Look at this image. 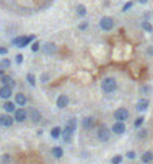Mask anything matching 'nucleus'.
Instances as JSON below:
<instances>
[{
    "instance_id": "obj_20",
    "label": "nucleus",
    "mask_w": 153,
    "mask_h": 164,
    "mask_svg": "<svg viewBox=\"0 0 153 164\" xmlns=\"http://www.w3.org/2000/svg\"><path fill=\"white\" fill-rule=\"evenodd\" d=\"M51 154H52L53 158L60 160V158H63V155H64V149H63L61 146H53L52 149H51Z\"/></svg>"
},
{
    "instance_id": "obj_37",
    "label": "nucleus",
    "mask_w": 153,
    "mask_h": 164,
    "mask_svg": "<svg viewBox=\"0 0 153 164\" xmlns=\"http://www.w3.org/2000/svg\"><path fill=\"white\" fill-rule=\"evenodd\" d=\"M7 54V49L6 48H0V55H5Z\"/></svg>"
},
{
    "instance_id": "obj_34",
    "label": "nucleus",
    "mask_w": 153,
    "mask_h": 164,
    "mask_svg": "<svg viewBox=\"0 0 153 164\" xmlns=\"http://www.w3.org/2000/svg\"><path fill=\"white\" fill-rule=\"evenodd\" d=\"M22 60H24V55H22V54H18L16 57H15V61L18 63V64H21V63H22Z\"/></svg>"
},
{
    "instance_id": "obj_5",
    "label": "nucleus",
    "mask_w": 153,
    "mask_h": 164,
    "mask_svg": "<svg viewBox=\"0 0 153 164\" xmlns=\"http://www.w3.org/2000/svg\"><path fill=\"white\" fill-rule=\"evenodd\" d=\"M13 119L15 123H24L26 119H28V110H26L24 108H16V110L13 112Z\"/></svg>"
},
{
    "instance_id": "obj_4",
    "label": "nucleus",
    "mask_w": 153,
    "mask_h": 164,
    "mask_svg": "<svg viewBox=\"0 0 153 164\" xmlns=\"http://www.w3.org/2000/svg\"><path fill=\"white\" fill-rule=\"evenodd\" d=\"M34 39V36H16V37H13L12 39V43L15 46H18V48H26L30 45V42Z\"/></svg>"
},
{
    "instance_id": "obj_2",
    "label": "nucleus",
    "mask_w": 153,
    "mask_h": 164,
    "mask_svg": "<svg viewBox=\"0 0 153 164\" xmlns=\"http://www.w3.org/2000/svg\"><path fill=\"white\" fill-rule=\"evenodd\" d=\"M97 139L101 143H107L112 139V130H109V127H106L104 124H100L97 127Z\"/></svg>"
},
{
    "instance_id": "obj_11",
    "label": "nucleus",
    "mask_w": 153,
    "mask_h": 164,
    "mask_svg": "<svg viewBox=\"0 0 153 164\" xmlns=\"http://www.w3.org/2000/svg\"><path fill=\"white\" fill-rule=\"evenodd\" d=\"M82 127H83V130L91 131L95 127V118L94 116H85L82 119Z\"/></svg>"
},
{
    "instance_id": "obj_28",
    "label": "nucleus",
    "mask_w": 153,
    "mask_h": 164,
    "mask_svg": "<svg viewBox=\"0 0 153 164\" xmlns=\"http://www.w3.org/2000/svg\"><path fill=\"white\" fill-rule=\"evenodd\" d=\"M88 27H89V24H88L86 21H85V22H80V24H79V30H80V31H85Z\"/></svg>"
},
{
    "instance_id": "obj_35",
    "label": "nucleus",
    "mask_w": 153,
    "mask_h": 164,
    "mask_svg": "<svg viewBox=\"0 0 153 164\" xmlns=\"http://www.w3.org/2000/svg\"><path fill=\"white\" fill-rule=\"evenodd\" d=\"M131 7H132V2H128L127 5H125V6L122 7V11H123V12H127L128 9H131Z\"/></svg>"
},
{
    "instance_id": "obj_17",
    "label": "nucleus",
    "mask_w": 153,
    "mask_h": 164,
    "mask_svg": "<svg viewBox=\"0 0 153 164\" xmlns=\"http://www.w3.org/2000/svg\"><path fill=\"white\" fill-rule=\"evenodd\" d=\"M141 163L143 164H150L153 163V152L152 151H146L141 154Z\"/></svg>"
},
{
    "instance_id": "obj_21",
    "label": "nucleus",
    "mask_w": 153,
    "mask_h": 164,
    "mask_svg": "<svg viewBox=\"0 0 153 164\" xmlns=\"http://www.w3.org/2000/svg\"><path fill=\"white\" fill-rule=\"evenodd\" d=\"M149 100L147 99H141V100H138V103H137V110L138 112H144V110L149 108Z\"/></svg>"
},
{
    "instance_id": "obj_7",
    "label": "nucleus",
    "mask_w": 153,
    "mask_h": 164,
    "mask_svg": "<svg viewBox=\"0 0 153 164\" xmlns=\"http://www.w3.org/2000/svg\"><path fill=\"white\" fill-rule=\"evenodd\" d=\"M112 133L116 134V136H122V134H125V131H127V125L125 123H122V121H116V123L112 125Z\"/></svg>"
},
{
    "instance_id": "obj_18",
    "label": "nucleus",
    "mask_w": 153,
    "mask_h": 164,
    "mask_svg": "<svg viewBox=\"0 0 153 164\" xmlns=\"http://www.w3.org/2000/svg\"><path fill=\"white\" fill-rule=\"evenodd\" d=\"M49 134H51V137H52L53 140H58V139H61V134H63V128L61 127H52L51 128V131H49Z\"/></svg>"
},
{
    "instance_id": "obj_22",
    "label": "nucleus",
    "mask_w": 153,
    "mask_h": 164,
    "mask_svg": "<svg viewBox=\"0 0 153 164\" xmlns=\"http://www.w3.org/2000/svg\"><path fill=\"white\" fill-rule=\"evenodd\" d=\"M76 14L79 15V17H85V15H86V6H85V5H77Z\"/></svg>"
},
{
    "instance_id": "obj_19",
    "label": "nucleus",
    "mask_w": 153,
    "mask_h": 164,
    "mask_svg": "<svg viewBox=\"0 0 153 164\" xmlns=\"http://www.w3.org/2000/svg\"><path fill=\"white\" fill-rule=\"evenodd\" d=\"M43 51H45V54H55L57 52V45L52 43V42H46L43 45Z\"/></svg>"
},
{
    "instance_id": "obj_32",
    "label": "nucleus",
    "mask_w": 153,
    "mask_h": 164,
    "mask_svg": "<svg viewBox=\"0 0 153 164\" xmlns=\"http://www.w3.org/2000/svg\"><path fill=\"white\" fill-rule=\"evenodd\" d=\"M143 28H144L146 31H152V26H150L147 21H144V22H143Z\"/></svg>"
},
{
    "instance_id": "obj_1",
    "label": "nucleus",
    "mask_w": 153,
    "mask_h": 164,
    "mask_svg": "<svg viewBox=\"0 0 153 164\" xmlns=\"http://www.w3.org/2000/svg\"><path fill=\"white\" fill-rule=\"evenodd\" d=\"M76 125H77V119H76V118H72V119L67 121L66 127L63 128V134H61V140H63L64 143H70V142L73 140Z\"/></svg>"
},
{
    "instance_id": "obj_6",
    "label": "nucleus",
    "mask_w": 153,
    "mask_h": 164,
    "mask_svg": "<svg viewBox=\"0 0 153 164\" xmlns=\"http://www.w3.org/2000/svg\"><path fill=\"white\" fill-rule=\"evenodd\" d=\"M113 118L116 119V121H122V123H125L128 118H129V112H128L127 108H118V109L114 110Z\"/></svg>"
},
{
    "instance_id": "obj_16",
    "label": "nucleus",
    "mask_w": 153,
    "mask_h": 164,
    "mask_svg": "<svg viewBox=\"0 0 153 164\" xmlns=\"http://www.w3.org/2000/svg\"><path fill=\"white\" fill-rule=\"evenodd\" d=\"M13 102L16 103V106H26V104H27V97H26V94H22V93H18V94H15V97H13Z\"/></svg>"
},
{
    "instance_id": "obj_26",
    "label": "nucleus",
    "mask_w": 153,
    "mask_h": 164,
    "mask_svg": "<svg viewBox=\"0 0 153 164\" xmlns=\"http://www.w3.org/2000/svg\"><path fill=\"white\" fill-rule=\"evenodd\" d=\"M9 66H11V61H9L7 58H3V60L0 61V69H3V70H6Z\"/></svg>"
},
{
    "instance_id": "obj_29",
    "label": "nucleus",
    "mask_w": 153,
    "mask_h": 164,
    "mask_svg": "<svg viewBox=\"0 0 153 164\" xmlns=\"http://www.w3.org/2000/svg\"><path fill=\"white\" fill-rule=\"evenodd\" d=\"M48 81H49V75L43 73V75L40 76V82H42V84H48Z\"/></svg>"
},
{
    "instance_id": "obj_27",
    "label": "nucleus",
    "mask_w": 153,
    "mask_h": 164,
    "mask_svg": "<svg viewBox=\"0 0 153 164\" xmlns=\"http://www.w3.org/2000/svg\"><path fill=\"white\" fill-rule=\"evenodd\" d=\"M122 161H123V157H122V155H114V157L112 158V164H122Z\"/></svg>"
},
{
    "instance_id": "obj_23",
    "label": "nucleus",
    "mask_w": 153,
    "mask_h": 164,
    "mask_svg": "<svg viewBox=\"0 0 153 164\" xmlns=\"http://www.w3.org/2000/svg\"><path fill=\"white\" fill-rule=\"evenodd\" d=\"M147 134H149V131H147L144 127L138 128V131H137V137H138V139H146Z\"/></svg>"
},
{
    "instance_id": "obj_12",
    "label": "nucleus",
    "mask_w": 153,
    "mask_h": 164,
    "mask_svg": "<svg viewBox=\"0 0 153 164\" xmlns=\"http://www.w3.org/2000/svg\"><path fill=\"white\" fill-rule=\"evenodd\" d=\"M68 103H70V99H68L67 94H60L57 97V108L58 109H66L68 106Z\"/></svg>"
},
{
    "instance_id": "obj_24",
    "label": "nucleus",
    "mask_w": 153,
    "mask_h": 164,
    "mask_svg": "<svg viewBox=\"0 0 153 164\" xmlns=\"http://www.w3.org/2000/svg\"><path fill=\"white\" fill-rule=\"evenodd\" d=\"M143 124H144V116H138V118L134 121V127L138 130V128H141V127H143Z\"/></svg>"
},
{
    "instance_id": "obj_14",
    "label": "nucleus",
    "mask_w": 153,
    "mask_h": 164,
    "mask_svg": "<svg viewBox=\"0 0 153 164\" xmlns=\"http://www.w3.org/2000/svg\"><path fill=\"white\" fill-rule=\"evenodd\" d=\"M0 82H2V85H9V87H15L16 85V82H15V79H13L12 76H9V75H2L0 76Z\"/></svg>"
},
{
    "instance_id": "obj_13",
    "label": "nucleus",
    "mask_w": 153,
    "mask_h": 164,
    "mask_svg": "<svg viewBox=\"0 0 153 164\" xmlns=\"http://www.w3.org/2000/svg\"><path fill=\"white\" fill-rule=\"evenodd\" d=\"M13 94V88L9 87V85H2L0 87V97L5 99V100H9Z\"/></svg>"
},
{
    "instance_id": "obj_8",
    "label": "nucleus",
    "mask_w": 153,
    "mask_h": 164,
    "mask_svg": "<svg viewBox=\"0 0 153 164\" xmlns=\"http://www.w3.org/2000/svg\"><path fill=\"white\" fill-rule=\"evenodd\" d=\"M100 27H101V30H104V31H110V30L114 27L113 18H110V17H103L100 20Z\"/></svg>"
},
{
    "instance_id": "obj_38",
    "label": "nucleus",
    "mask_w": 153,
    "mask_h": 164,
    "mask_svg": "<svg viewBox=\"0 0 153 164\" xmlns=\"http://www.w3.org/2000/svg\"><path fill=\"white\" fill-rule=\"evenodd\" d=\"M138 2H140V3H147L149 0H138Z\"/></svg>"
},
{
    "instance_id": "obj_15",
    "label": "nucleus",
    "mask_w": 153,
    "mask_h": 164,
    "mask_svg": "<svg viewBox=\"0 0 153 164\" xmlns=\"http://www.w3.org/2000/svg\"><path fill=\"white\" fill-rule=\"evenodd\" d=\"M2 108L5 109V112H6V113H13V112L16 110V103L6 100V102L3 103V106H2Z\"/></svg>"
},
{
    "instance_id": "obj_33",
    "label": "nucleus",
    "mask_w": 153,
    "mask_h": 164,
    "mask_svg": "<svg viewBox=\"0 0 153 164\" xmlns=\"http://www.w3.org/2000/svg\"><path fill=\"white\" fill-rule=\"evenodd\" d=\"M141 93H143V94H149V93H150V87H149V85L141 87Z\"/></svg>"
},
{
    "instance_id": "obj_36",
    "label": "nucleus",
    "mask_w": 153,
    "mask_h": 164,
    "mask_svg": "<svg viewBox=\"0 0 153 164\" xmlns=\"http://www.w3.org/2000/svg\"><path fill=\"white\" fill-rule=\"evenodd\" d=\"M2 161H5V163H9V161H11V157H9L7 154H5V155L2 157Z\"/></svg>"
},
{
    "instance_id": "obj_30",
    "label": "nucleus",
    "mask_w": 153,
    "mask_h": 164,
    "mask_svg": "<svg viewBox=\"0 0 153 164\" xmlns=\"http://www.w3.org/2000/svg\"><path fill=\"white\" fill-rule=\"evenodd\" d=\"M135 157H137L135 151H128V152H127V158H129V160H134Z\"/></svg>"
},
{
    "instance_id": "obj_3",
    "label": "nucleus",
    "mask_w": 153,
    "mask_h": 164,
    "mask_svg": "<svg viewBox=\"0 0 153 164\" xmlns=\"http://www.w3.org/2000/svg\"><path fill=\"white\" fill-rule=\"evenodd\" d=\"M101 89L106 94H112L118 89V81L114 78H104L103 82H101Z\"/></svg>"
},
{
    "instance_id": "obj_25",
    "label": "nucleus",
    "mask_w": 153,
    "mask_h": 164,
    "mask_svg": "<svg viewBox=\"0 0 153 164\" xmlns=\"http://www.w3.org/2000/svg\"><path fill=\"white\" fill-rule=\"evenodd\" d=\"M27 81H28V84H30L31 87H36V76H34L33 73H28V75H27Z\"/></svg>"
},
{
    "instance_id": "obj_9",
    "label": "nucleus",
    "mask_w": 153,
    "mask_h": 164,
    "mask_svg": "<svg viewBox=\"0 0 153 164\" xmlns=\"http://www.w3.org/2000/svg\"><path fill=\"white\" fill-rule=\"evenodd\" d=\"M15 119H13V115L11 113H2L0 115V127H12Z\"/></svg>"
},
{
    "instance_id": "obj_31",
    "label": "nucleus",
    "mask_w": 153,
    "mask_h": 164,
    "mask_svg": "<svg viewBox=\"0 0 153 164\" xmlns=\"http://www.w3.org/2000/svg\"><path fill=\"white\" fill-rule=\"evenodd\" d=\"M39 49H40V43H39V42H34L33 45H31V51L36 52V51H39Z\"/></svg>"
},
{
    "instance_id": "obj_10",
    "label": "nucleus",
    "mask_w": 153,
    "mask_h": 164,
    "mask_svg": "<svg viewBox=\"0 0 153 164\" xmlns=\"http://www.w3.org/2000/svg\"><path fill=\"white\" fill-rule=\"evenodd\" d=\"M28 118L33 121L34 124H37L42 121V112H40L39 109H36V108H31V109H28Z\"/></svg>"
}]
</instances>
